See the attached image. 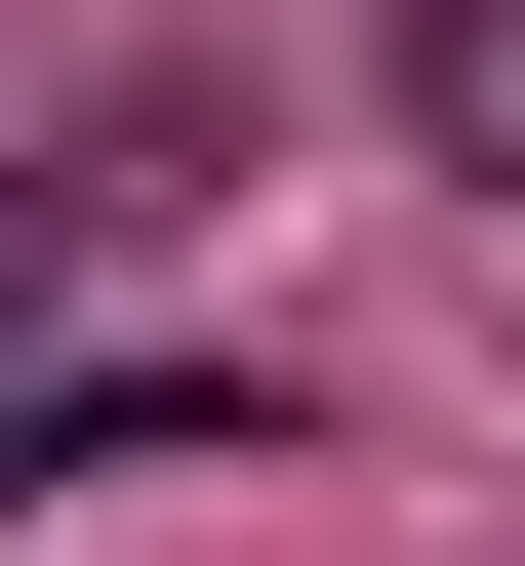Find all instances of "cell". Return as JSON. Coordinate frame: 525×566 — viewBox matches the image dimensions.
<instances>
[{
    "label": "cell",
    "mask_w": 525,
    "mask_h": 566,
    "mask_svg": "<svg viewBox=\"0 0 525 566\" xmlns=\"http://www.w3.org/2000/svg\"><path fill=\"white\" fill-rule=\"evenodd\" d=\"M364 82H405V163H485V202H525V0H364Z\"/></svg>",
    "instance_id": "6da1fadb"
}]
</instances>
